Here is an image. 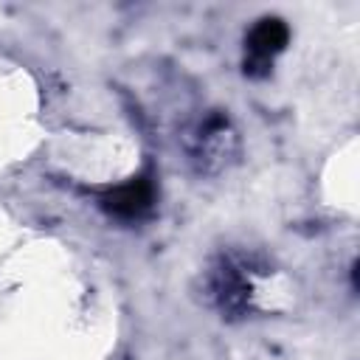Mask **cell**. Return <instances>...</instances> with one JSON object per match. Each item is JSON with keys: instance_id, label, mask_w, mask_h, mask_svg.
<instances>
[{"instance_id": "obj_1", "label": "cell", "mask_w": 360, "mask_h": 360, "mask_svg": "<svg viewBox=\"0 0 360 360\" xmlns=\"http://www.w3.org/2000/svg\"><path fill=\"white\" fill-rule=\"evenodd\" d=\"M267 276V264L262 256L228 248L217 253L202 270V295L211 309H217L225 321H239L253 312L256 284Z\"/></svg>"}, {"instance_id": "obj_2", "label": "cell", "mask_w": 360, "mask_h": 360, "mask_svg": "<svg viewBox=\"0 0 360 360\" xmlns=\"http://www.w3.org/2000/svg\"><path fill=\"white\" fill-rule=\"evenodd\" d=\"M186 160L197 174H219L239 155V135L222 110H205L183 127L180 135Z\"/></svg>"}, {"instance_id": "obj_3", "label": "cell", "mask_w": 360, "mask_h": 360, "mask_svg": "<svg viewBox=\"0 0 360 360\" xmlns=\"http://www.w3.org/2000/svg\"><path fill=\"white\" fill-rule=\"evenodd\" d=\"M101 211L110 219L118 222H143L155 214L158 205V174L152 166H146L141 174L118 183V186H107L101 191H96Z\"/></svg>"}, {"instance_id": "obj_4", "label": "cell", "mask_w": 360, "mask_h": 360, "mask_svg": "<svg viewBox=\"0 0 360 360\" xmlns=\"http://www.w3.org/2000/svg\"><path fill=\"white\" fill-rule=\"evenodd\" d=\"M290 42V25L281 17H262L256 20L245 34L242 48V68L250 79H264L273 70L276 56Z\"/></svg>"}]
</instances>
